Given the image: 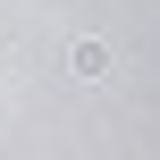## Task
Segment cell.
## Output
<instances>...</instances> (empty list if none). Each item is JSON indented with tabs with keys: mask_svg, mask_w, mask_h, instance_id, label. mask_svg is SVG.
Returning <instances> with one entry per match:
<instances>
[{
	"mask_svg": "<svg viewBox=\"0 0 160 160\" xmlns=\"http://www.w3.org/2000/svg\"><path fill=\"white\" fill-rule=\"evenodd\" d=\"M118 59H110V42H76V76H110Z\"/></svg>",
	"mask_w": 160,
	"mask_h": 160,
	"instance_id": "obj_1",
	"label": "cell"
}]
</instances>
